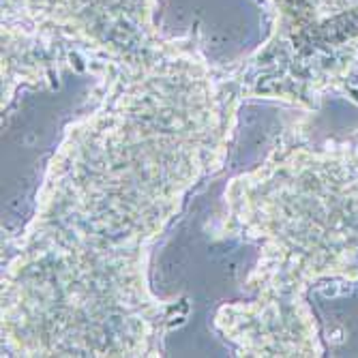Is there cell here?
Listing matches in <instances>:
<instances>
[{
  "label": "cell",
  "mask_w": 358,
  "mask_h": 358,
  "mask_svg": "<svg viewBox=\"0 0 358 358\" xmlns=\"http://www.w3.org/2000/svg\"><path fill=\"white\" fill-rule=\"evenodd\" d=\"M279 37L303 50L358 45V0H271Z\"/></svg>",
  "instance_id": "2"
},
{
  "label": "cell",
  "mask_w": 358,
  "mask_h": 358,
  "mask_svg": "<svg viewBox=\"0 0 358 358\" xmlns=\"http://www.w3.org/2000/svg\"><path fill=\"white\" fill-rule=\"evenodd\" d=\"M157 0H5L3 39L52 45L56 39L108 56L161 54L152 24Z\"/></svg>",
  "instance_id": "1"
}]
</instances>
